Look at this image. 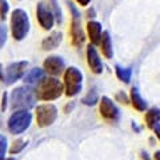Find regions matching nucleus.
<instances>
[{
	"instance_id": "nucleus-7",
	"label": "nucleus",
	"mask_w": 160,
	"mask_h": 160,
	"mask_svg": "<svg viewBox=\"0 0 160 160\" xmlns=\"http://www.w3.org/2000/svg\"><path fill=\"white\" fill-rule=\"evenodd\" d=\"M58 107L55 104L46 103L36 107V122L39 127H49L58 119Z\"/></svg>"
},
{
	"instance_id": "nucleus-18",
	"label": "nucleus",
	"mask_w": 160,
	"mask_h": 160,
	"mask_svg": "<svg viewBox=\"0 0 160 160\" xmlns=\"http://www.w3.org/2000/svg\"><path fill=\"white\" fill-rule=\"evenodd\" d=\"M160 119V109L159 107H152L146 112V123L149 129H153L159 124Z\"/></svg>"
},
{
	"instance_id": "nucleus-19",
	"label": "nucleus",
	"mask_w": 160,
	"mask_h": 160,
	"mask_svg": "<svg viewBox=\"0 0 160 160\" xmlns=\"http://www.w3.org/2000/svg\"><path fill=\"white\" fill-rule=\"evenodd\" d=\"M115 73H116L119 80H122V82L128 84L131 82V78H132V68L131 67H123V66L116 64V66H115Z\"/></svg>"
},
{
	"instance_id": "nucleus-16",
	"label": "nucleus",
	"mask_w": 160,
	"mask_h": 160,
	"mask_svg": "<svg viewBox=\"0 0 160 160\" xmlns=\"http://www.w3.org/2000/svg\"><path fill=\"white\" fill-rule=\"evenodd\" d=\"M99 46L102 48V53L106 56L107 59H112L113 58V48H112V40H111V35L108 31H104L100 36V42Z\"/></svg>"
},
{
	"instance_id": "nucleus-22",
	"label": "nucleus",
	"mask_w": 160,
	"mask_h": 160,
	"mask_svg": "<svg viewBox=\"0 0 160 160\" xmlns=\"http://www.w3.org/2000/svg\"><path fill=\"white\" fill-rule=\"evenodd\" d=\"M52 2V13H53V16H55V22H58V23H62V11H60V8H59V3H58V0H51Z\"/></svg>"
},
{
	"instance_id": "nucleus-1",
	"label": "nucleus",
	"mask_w": 160,
	"mask_h": 160,
	"mask_svg": "<svg viewBox=\"0 0 160 160\" xmlns=\"http://www.w3.org/2000/svg\"><path fill=\"white\" fill-rule=\"evenodd\" d=\"M35 91V98L42 102H52V100L59 99L64 93V86L63 82L58 78L48 76L43 78L36 84Z\"/></svg>"
},
{
	"instance_id": "nucleus-26",
	"label": "nucleus",
	"mask_w": 160,
	"mask_h": 160,
	"mask_svg": "<svg viewBox=\"0 0 160 160\" xmlns=\"http://www.w3.org/2000/svg\"><path fill=\"white\" fill-rule=\"evenodd\" d=\"M116 100L120 103H124V104H128L129 103V98H128V95L124 92V91H119L116 93Z\"/></svg>"
},
{
	"instance_id": "nucleus-15",
	"label": "nucleus",
	"mask_w": 160,
	"mask_h": 160,
	"mask_svg": "<svg viewBox=\"0 0 160 160\" xmlns=\"http://www.w3.org/2000/svg\"><path fill=\"white\" fill-rule=\"evenodd\" d=\"M129 102L133 106L135 109H138L140 112L147 111V102L144 100V98L140 95V91L138 87H132L131 95H129Z\"/></svg>"
},
{
	"instance_id": "nucleus-11",
	"label": "nucleus",
	"mask_w": 160,
	"mask_h": 160,
	"mask_svg": "<svg viewBox=\"0 0 160 160\" xmlns=\"http://www.w3.org/2000/svg\"><path fill=\"white\" fill-rule=\"evenodd\" d=\"M43 67H44L43 69L48 75L56 78L60 73L64 72V69H66V62H64V59L62 56H59V55H51V56H48L44 60Z\"/></svg>"
},
{
	"instance_id": "nucleus-32",
	"label": "nucleus",
	"mask_w": 160,
	"mask_h": 160,
	"mask_svg": "<svg viewBox=\"0 0 160 160\" xmlns=\"http://www.w3.org/2000/svg\"><path fill=\"white\" fill-rule=\"evenodd\" d=\"M143 159H144V160H151V159L148 158V153H147V152H143Z\"/></svg>"
},
{
	"instance_id": "nucleus-14",
	"label": "nucleus",
	"mask_w": 160,
	"mask_h": 160,
	"mask_svg": "<svg viewBox=\"0 0 160 160\" xmlns=\"http://www.w3.org/2000/svg\"><path fill=\"white\" fill-rule=\"evenodd\" d=\"M63 42V32L62 31H53L48 35L47 38L43 39L42 42V49L43 51H51V49L58 48Z\"/></svg>"
},
{
	"instance_id": "nucleus-23",
	"label": "nucleus",
	"mask_w": 160,
	"mask_h": 160,
	"mask_svg": "<svg viewBox=\"0 0 160 160\" xmlns=\"http://www.w3.org/2000/svg\"><path fill=\"white\" fill-rule=\"evenodd\" d=\"M9 12V3L7 0H0V20H6Z\"/></svg>"
},
{
	"instance_id": "nucleus-10",
	"label": "nucleus",
	"mask_w": 160,
	"mask_h": 160,
	"mask_svg": "<svg viewBox=\"0 0 160 160\" xmlns=\"http://www.w3.org/2000/svg\"><path fill=\"white\" fill-rule=\"evenodd\" d=\"M36 18H38V22L40 24V27L46 31H49L53 24H55V16L51 11V7L48 6L47 3L44 2H40L38 3L36 6Z\"/></svg>"
},
{
	"instance_id": "nucleus-24",
	"label": "nucleus",
	"mask_w": 160,
	"mask_h": 160,
	"mask_svg": "<svg viewBox=\"0 0 160 160\" xmlns=\"http://www.w3.org/2000/svg\"><path fill=\"white\" fill-rule=\"evenodd\" d=\"M7 147H8V140L4 136L3 133H0V159H3L6 156L7 152Z\"/></svg>"
},
{
	"instance_id": "nucleus-29",
	"label": "nucleus",
	"mask_w": 160,
	"mask_h": 160,
	"mask_svg": "<svg viewBox=\"0 0 160 160\" xmlns=\"http://www.w3.org/2000/svg\"><path fill=\"white\" fill-rule=\"evenodd\" d=\"M76 3L79 4V6H82V7H86V6H88V4L91 3V0H76Z\"/></svg>"
},
{
	"instance_id": "nucleus-4",
	"label": "nucleus",
	"mask_w": 160,
	"mask_h": 160,
	"mask_svg": "<svg viewBox=\"0 0 160 160\" xmlns=\"http://www.w3.org/2000/svg\"><path fill=\"white\" fill-rule=\"evenodd\" d=\"M64 93L68 98H73L80 93L83 88V72L78 67L71 66L64 69Z\"/></svg>"
},
{
	"instance_id": "nucleus-33",
	"label": "nucleus",
	"mask_w": 160,
	"mask_h": 160,
	"mask_svg": "<svg viewBox=\"0 0 160 160\" xmlns=\"http://www.w3.org/2000/svg\"><path fill=\"white\" fill-rule=\"evenodd\" d=\"M0 160H15L13 158H3V159H0Z\"/></svg>"
},
{
	"instance_id": "nucleus-27",
	"label": "nucleus",
	"mask_w": 160,
	"mask_h": 160,
	"mask_svg": "<svg viewBox=\"0 0 160 160\" xmlns=\"http://www.w3.org/2000/svg\"><path fill=\"white\" fill-rule=\"evenodd\" d=\"M7 102H8V93L4 92V93H3V98H2V111H6V108H7Z\"/></svg>"
},
{
	"instance_id": "nucleus-5",
	"label": "nucleus",
	"mask_w": 160,
	"mask_h": 160,
	"mask_svg": "<svg viewBox=\"0 0 160 160\" xmlns=\"http://www.w3.org/2000/svg\"><path fill=\"white\" fill-rule=\"evenodd\" d=\"M68 7L71 11V40L75 47H82L84 42H86V31L82 26V16H80L79 9L75 7V4L72 2H68Z\"/></svg>"
},
{
	"instance_id": "nucleus-13",
	"label": "nucleus",
	"mask_w": 160,
	"mask_h": 160,
	"mask_svg": "<svg viewBox=\"0 0 160 160\" xmlns=\"http://www.w3.org/2000/svg\"><path fill=\"white\" fill-rule=\"evenodd\" d=\"M86 27H87L88 38L91 40V44L92 46H98L100 42V36H102V33H103L102 23L98 22V20H88Z\"/></svg>"
},
{
	"instance_id": "nucleus-9",
	"label": "nucleus",
	"mask_w": 160,
	"mask_h": 160,
	"mask_svg": "<svg viewBox=\"0 0 160 160\" xmlns=\"http://www.w3.org/2000/svg\"><path fill=\"white\" fill-rule=\"evenodd\" d=\"M99 112L102 115V118L106 119L107 122L115 123L120 119L119 107L108 96H102V99H99Z\"/></svg>"
},
{
	"instance_id": "nucleus-30",
	"label": "nucleus",
	"mask_w": 160,
	"mask_h": 160,
	"mask_svg": "<svg viewBox=\"0 0 160 160\" xmlns=\"http://www.w3.org/2000/svg\"><path fill=\"white\" fill-rule=\"evenodd\" d=\"M73 106H75L73 102H71V104H67V106H66V108H64V111H66V112H69V111H71V109L73 108Z\"/></svg>"
},
{
	"instance_id": "nucleus-12",
	"label": "nucleus",
	"mask_w": 160,
	"mask_h": 160,
	"mask_svg": "<svg viewBox=\"0 0 160 160\" xmlns=\"http://www.w3.org/2000/svg\"><path fill=\"white\" fill-rule=\"evenodd\" d=\"M87 63H88V67L91 68V71L93 73L100 75L104 71L102 58H100L98 49L95 48V46H92V44H88V47H87Z\"/></svg>"
},
{
	"instance_id": "nucleus-21",
	"label": "nucleus",
	"mask_w": 160,
	"mask_h": 160,
	"mask_svg": "<svg viewBox=\"0 0 160 160\" xmlns=\"http://www.w3.org/2000/svg\"><path fill=\"white\" fill-rule=\"evenodd\" d=\"M27 144H28V142H27V140H24V139L15 140V142L12 143L11 148H9V153H11V155H16L19 152H22L23 149L27 147Z\"/></svg>"
},
{
	"instance_id": "nucleus-25",
	"label": "nucleus",
	"mask_w": 160,
	"mask_h": 160,
	"mask_svg": "<svg viewBox=\"0 0 160 160\" xmlns=\"http://www.w3.org/2000/svg\"><path fill=\"white\" fill-rule=\"evenodd\" d=\"M6 42H7V27L0 24V49L3 48Z\"/></svg>"
},
{
	"instance_id": "nucleus-3",
	"label": "nucleus",
	"mask_w": 160,
	"mask_h": 160,
	"mask_svg": "<svg viewBox=\"0 0 160 160\" xmlns=\"http://www.w3.org/2000/svg\"><path fill=\"white\" fill-rule=\"evenodd\" d=\"M11 33L12 38L16 42H22L27 38V35L31 28V20H29V15L23 8L13 9L11 13Z\"/></svg>"
},
{
	"instance_id": "nucleus-17",
	"label": "nucleus",
	"mask_w": 160,
	"mask_h": 160,
	"mask_svg": "<svg viewBox=\"0 0 160 160\" xmlns=\"http://www.w3.org/2000/svg\"><path fill=\"white\" fill-rule=\"evenodd\" d=\"M23 78H24V82H26L27 86L31 87L32 84H38L40 80L44 78V69L35 67L32 69H29L28 72H26V75H24Z\"/></svg>"
},
{
	"instance_id": "nucleus-6",
	"label": "nucleus",
	"mask_w": 160,
	"mask_h": 160,
	"mask_svg": "<svg viewBox=\"0 0 160 160\" xmlns=\"http://www.w3.org/2000/svg\"><path fill=\"white\" fill-rule=\"evenodd\" d=\"M32 123V115L29 111H13L8 118V129L13 135H20L27 131Z\"/></svg>"
},
{
	"instance_id": "nucleus-31",
	"label": "nucleus",
	"mask_w": 160,
	"mask_h": 160,
	"mask_svg": "<svg viewBox=\"0 0 160 160\" xmlns=\"http://www.w3.org/2000/svg\"><path fill=\"white\" fill-rule=\"evenodd\" d=\"M3 78H4V68L2 64H0V80H2V82H3Z\"/></svg>"
},
{
	"instance_id": "nucleus-20",
	"label": "nucleus",
	"mask_w": 160,
	"mask_h": 160,
	"mask_svg": "<svg viewBox=\"0 0 160 160\" xmlns=\"http://www.w3.org/2000/svg\"><path fill=\"white\" fill-rule=\"evenodd\" d=\"M99 102V95H98V91L95 88L89 89V92L82 99V103L84 106H95Z\"/></svg>"
},
{
	"instance_id": "nucleus-28",
	"label": "nucleus",
	"mask_w": 160,
	"mask_h": 160,
	"mask_svg": "<svg viewBox=\"0 0 160 160\" xmlns=\"http://www.w3.org/2000/svg\"><path fill=\"white\" fill-rule=\"evenodd\" d=\"M87 16L89 18V20H93V18H96V11H95V8H93V7L88 8V11H87Z\"/></svg>"
},
{
	"instance_id": "nucleus-2",
	"label": "nucleus",
	"mask_w": 160,
	"mask_h": 160,
	"mask_svg": "<svg viewBox=\"0 0 160 160\" xmlns=\"http://www.w3.org/2000/svg\"><path fill=\"white\" fill-rule=\"evenodd\" d=\"M36 102L35 91L29 86L16 87L11 92V108L12 111H29Z\"/></svg>"
},
{
	"instance_id": "nucleus-8",
	"label": "nucleus",
	"mask_w": 160,
	"mask_h": 160,
	"mask_svg": "<svg viewBox=\"0 0 160 160\" xmlns=\"http://www.w3.org/2000/svg\"><path fill=\"white\" fill-rule=\"evenodd\" d=\"M27 67H28V62H26V60H19V62H13L8 64V67L4 69L3 82L8 84V86L16 83L18 80H20L26 75Z\"/></svg>"
}]
</instances>
